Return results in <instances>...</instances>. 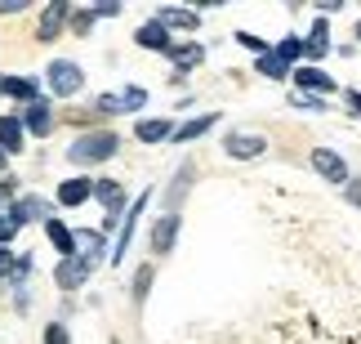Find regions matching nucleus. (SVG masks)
Masks as SVG:
<instances>
[{
  "label": "nucleus",
  "mask_w": 361,
  "mask_h": 344,
  "mask_svg": "<svg viewBox=\"0 0 361 344\" xmlns=\"http://www.w3.org/2000/svg\"><path fill=\"white\" fill-rule=\"evenodd\" d=\"M272 278L228 318L188 322L170 344H361V232L326 201L259 188Z\"/></svg>",
  "instance_id": "obj_1"
},
{
  "label": "nucleus",
  "mask_w": 361,
  "mask_h": 344,
  "mask_svg": "<svg viewBox=\"0 0 361 344\" xmlns=\"http://www.w3.org/2000/svg\"><path fill=\"white\" fill-rule=\"evenodd\" d=\"M116 153H121V134H112V130H85L67 148V157H72L76 166H99V161H112Z\"/></svg>",
  "instance_id": "obj_2"
},
{
  "label": "nucleus",
  "mask_w": 361,
  "mask_h": 344,
  "mask_svg": "<svg viewBox=\"0 0 361 344\" xmlns=\"http://www.w3.org/2000/svg\"><path fill=\"white\" fill-rule=\"evenodd\" d=\"M308 166H312L317 179H326V184H335V188H343V184L353 179L348 161H343L335 148H312V153H308Z\"/></svg>",
  "instance_id": "obj_3"
},
{
  "label": "nucleus",
  "mask_w": 361,
  "mask_h": 344,
  "mask_svg": "<svg viewBox=\"0 0 361 344\" xmlns=\"http://www.w3.org/2000/svg\"><path fill=\"white\" fill-rule=\"evenodd\" d=\"M45 81H49V94L72 99V94H80V85H85V72H80L72 59H54V63L45 67Z\"/></svg>",
  "instance_id": "obj_4"
},
{
  "label": "nucleus",
  "mask_w": 361,
  "mask_h": 344,
  "mask_svg": "<svg viewBox=\"0 0 361 344\" xmlns=\"http://www.w3.org/2000/svg\"><path fill=\"white\" fill-rule=\"evenodd\" d=\"M224 153L232 161H259V157H268V139H263V134H250V130H228Z\"/></svg>",
  "instance_id": "obj_5"
},
{
  "label": "nucleus",
  "mask_w": 361,
  "mask_h": 344,
  "mask_svg": "<svg viewBox=\"0 0 361 344\" xmlns=\"http://www.w3.org/2000/svg\"><path fill=\"white\" fill-rule=\"evenodd\" d=\"M290 81H295V94H317V99H330V94H339V85H335V76L330 72H322V67H295L290 72Z\"/></svg>",
  "instance_id": "obj_6"
},
{
  "label": "nucleus",
  "mask_w": 361,
  "mask_h": 344,
  "mask_svg": "<svg viewBox=\"0 0 361 344\" xmlns=\"http://www.w3.org/2000/svg\"><path fill=\"white\" fill-rule=\"evenodd\" d=\"M90 278H94V259H90V255L59 259V268H54V282H59L63 291H76V286H85Z\"/></svg>",
  "instance_id": "obj_7"
},
{
  "label": "nucleus",
  "mask_w": 361,
  "mask_h": 344,
  "mask_svg": "<svg viewBox=\"0 0 361 344\" xmlns=\"http://www.w3.org/2000/svg\"><path fill=\"white\" fill-rule=\"evenodd\" d=\"M178 228H183V215L178 210H165L157 224H152V255H170L174 251V242H178Z\"/></svg>",
  "instance_id": "obj_8"
},
{
  "label": "nucleus",
  "mask_w": 361,
  "mask_h": 344,
  "mask_svg": "<svg viewBox=\"0 0 361 344\" xmlns=\"http://www.w3.org/2000/svg\"><path fill=\"white\" fill-rule=\"evenodd\" d=\"M147 201H152V192H138V201L125 210V224H121V232H116V246H112V264H121L125 259V251H130V237H134V228H138V215L147 210Z\"/></svg>",
  "instance_id": "obj_9"
},
{
  "label": "nucleus",
  "mask_w": 361,
  "mask_h": 344,
  "mask_svg": "<svg viewBox=\"0 0 361 344\" xmlns=\"http://www.w3.org/2000/svg\"><path fill=\"white\" fill-rule=\"evenodd\" d=\"M165 59L174 63V76H188L192 67L205 63V45H197V40H174V49L165 54Z\"/></svg>",
  "instance_id": "obj_10"
},
{
  "label": "nucleus",
  "mask_w": 361,
  "mask_h": 344,
  "mask_svg": "<svg viewBox=\"0 0 361 344\" xmlns=\"http://www.w3.org/2000/svg\"><path fill=\"white\" fill-rule=\"evenodd\" d=\"M72 18V5H67V0H54V5L40 13V27H36V40H59V32H63V23Z\"/></svg>",
  "instance_id": "obj_11"
},
{
  "label": "nucleus",
  "mask_w": 361,
  "mask_h": 344,
  "mask_svg": "<svg viewBox=\"0 0 361 344\" xmlns=\"http://www.w3.org/2000/svg\"><path fill=\"white\" fill-rule=\"evenodd\" d=\"M134 45H138V49H157V54H170V49H174V36L165 32V27H161L157 18H147V23H143V27L134 32Z\"/></svg>",
  "instance_id": "obj_12"
},
{
  "label": "nucleus",
  "mask_w": 361,
  "mask_h": 344,
  "mask_svg": "<svg viewBox=\"0 0 361 344\" xmlns=\"http://www.w3.org/2000/svg\"><path fill=\"white\" fill-rule=\"evenodd\" d=\"M23 126L32 130L36 139H45V134L54 130V112H49V99H45V94H40L36 103H27V107H23Z\"/></svg>",
  "instance_id": "obj_13"
},
{
  "label": "nucleus",
  "mask_w": 361,
  "mask_h": 344,
  "mask_svg": "<svg viewBox=\"0 0 361 344\" xmlns=\"http://www.w3.org/2000/svg\"><path fill=\"white\" fill-rule=\"evenodd\" d=\"M94 201H103L107 219H116V215L130 210V206H125V188L116 184V179H99V184H94Z\"/></svg>",
  "instance_id": "obj_14"
},
{
  "label": "nucleus",
  "mask_w": 361,
  "mask_h": 344,
  "mask_svg": "<svg viewBox=\"0 0 361 344\" xmlns=\"http://www.w3.org/2000/svg\"><path fill=\"white\" fill-rule=\"evenodd\" d=\"M134 139L138 143H165V139H174V121L170 117H147V121L134 126Z\"/></svg>",
  "instance_id": "obj_15"
},
{
  "label": "nucleus",
  "mask_w": 361,
  "mask_h": 344,
  "mask_svg": "<svg viewBox=\"0 0 361 344\" xmlns=\"http://www.w3.org/2000/svg\"><path fill=\"white\" fill-rule=\"evenodd\" d=\"M157 23L165 27V32H197L201 13L197 9H157Z\"/></svg>",
  "instance_id": "obj_16"
},
{
  "label": "nucleus",
  "mask_w": 361,
  "mask_h": 344,
  "mask_svg": "<svg viewBox=\"0 0 361 344\" xmlns=\"http://www.w3.org/2000/svg\"><path fill=\"white\" fill-rule=\"evenodd\" d=\"M214 126H219V112L192 117V121H183V126H174V139L170 143H192V139H201V134H210Z\"/></svg>",
  "instance_id": "obj_17"
},
{
  "label": "nucleus",
  "mask_w": 361,
  "mask_h": 344,
  "mask_svg": "<svg viewBox=\"0 0 361 344\" xmlns=\"http://www.w3.org/2000/svg\"><path fill=\"white\" fill-rule=\"evenodd\" d=\"M45 232H49V242H54V251H59L63 259H72V255H80L76 251V232H67V224H63V219H45Z\"/></svg>",
  "instance_id": "obj_18"
},
{
  "label": "nucleus",
  "mask_w": 361,
  "mask_h": 344,
  "mask_svg": "<svg viewBox=\"0 0 361 344\" xmlns=\"http://www.w3.org/2000/svg\"><path fill=\"white\" fill-rule=\"evenodd\" d=\"M94 197V179H63L59 184V206H85Z\"/></svg>",
  "instance_id": "obj_19"
},
{
  "label": "nucleus",
  "mask_w": 361,
  "mask_h": 344,
  "mask_svg": "<svg viewBox=\"0 0 361 344\" xmlns=\"http://www.w3.org/2000/svg\"><path fill=\"white\" fill-rule=\"evenodd\" d=\"M23 139H27V126L18 117H0V153H23Z\"/></svg>",
  "instance_id": "obj_20"
},
{
  "label": "nucleus",
  "mask_w": 361,
  "mask_h": 344,
  "mask_svg": "<svg viewBox=\"0 0 361 344\" xmlns=\"http://www.w3.org/2000/svg\"><path fill=\"white\" fill-rule=\"evenodd\" d=\"M0 90H5L9 99H23V103H36L40 99L36 76H5V81H0Z\"/></svg>",
  "instance_id": "obj_21"
},
{
  "label": "nucleus",
  "mask_w": 361,
  "mask_h": 344,
  "mask_svg": "<svg viewBox=\"0 0 361 344\" xmlns=\"http://www.w3.org/2000/svg\"><path fill=\"white\" fill-rule=\"evenodd\" d=\"M45 210H49V206L40 201V197H23V201H13V206H9L5 215L13 219V228H23L27 219H45Z\"/></svg>",
  "instance_id": "obj_22"
},
{
  "label": "nucleus",
  "mask_w": 361,
  "mask_h": 344,
  "mask_svg": "<svg viewBox=\"0 0 361 344\" xmlns=\"http://www.w3.org/2000/svg\"><path fill=\"white\" fill-rule=\"evenodd\" d=\"M272 49H276V59L286 67H303V36H281Z\"/></svg>",
  "instance_id": "obj_23"
},
{
  "label": "nucleus",
  "mask_w": 361,
  "mask_h": 344,
  "mask_svg": "<svg viewBox=\"0 0 361 344\" xmlns=\"http://www.w3.org/2000/svg\"><path fill=\"white\" fill-rule=\"evenodd\" d=\"M255 72H259V76H268V81H286L290 72H295V67H286L281 59H276V49H272V54H263V59H255Z\"/></svg>",
  "instance_id": "obj_24"
},
{
  "label": "nucleus",
  "mask_w": 361,
  "mask_h": 344,
  "mask_svg": "<svg viewBox=\"0 0 361 344\" xmlns=\"http://www.w3.org/2000/svg\"><path fill=\"white\" fill-rule=\"evenodd\" d=\"M237 45H245L255 59H263V54H272V40H263V36H255V32H237Z\"/></svg>",
  "instance_id": "obj_25"
},
{
  "label": "nucleus",
  "mask_w": 361,
  "mask_h": 344,
  "mask_svg": "<svg viewBox=\"0 0 361 344\" xmlns=\"http://www.w3.org/2000/svg\"><path fill=\"white\" fill-rule=\"evenodd\" d=\"M94 23H99V13H94V9H76V13H72V32H76V36H90Z\"/></svg>",
  "instance_id": "obj_26"
},
{
  "label": "nucleus",
  "mask_w": 361,
  "mask_h": 344,
  "mask_svg": "<svg viewBox=\"0 0 361 344\" xmlns=\"http://www.w3.org/2000/svg\"><path fill=\"white\" fill-rule=\"evenodd\" d=\"M143 103H147V90H138V85H130L121 94V112H138Z\"/></svg>",
  "instance_id": "obj_27"
},
{
  "label": "nucleus",
  "mask_w": 361,
  "mask_h": 344,
  "mask_svg": "<svg viewBox=\"0 0 361 344\" xmlns=\"http://www.w3.org/2000/svg\"><path fill=\"white\" fill-rule=\"evenodd\" d=\"M76 246H85V255L94 259V251H103V232H99V228H85V232H76Z\"/></svg>",
  "instance_id": "obj_28"
},
{
  "label": "nucleus",
  "mask_w": 361,
  "mask_h": 344,
  "mask_svg": "<svg viewBox=\"0 0 361 344\" xmlns=\"http://www.w3.org/2000/svg\"><path fill=\"white\" fill-rule=\"evenodd\" d=\"M152 273H157V268H152V264H143V268H138V273H134V299H138V304H143V299H147V286H152Z\"/></svg>",
  "instance_id": "obj_29"
},
{
  "label": "nucleus",
  "mask_w": 361,
  "mask_h": 344,
  "mask_svg": "<svg viewBox=\"0 0 361 344\" xmlns=\"http://www.w3.org/2000/svg\"><path fill=\"white\" fill-rule=\"evenodd\" d=\"M290 103L303 107V112H326V107H330V99H317V94H295Z\"/></svg>",
  "instance_id": "obj_30"
},
{
  "label": "nucleus",
  "mask_w": 361,
  "mask_h": 344,
  "mask_svg": "<svg viewBox=\"0 0 361 344\" xmlns=\"http://www.w3.org/2000/svg\"><path fill=\"white\" fill-rule=\"evenodd\" d=\"M343 201H348L353 210H361V174H353L348 184H343Z\"/></svg>",
  "instance_id": "obj_31"
},
{
  "label": "nucleus",
  "mask_w": 361,
  "mask_h": 344,
  "mask_svg": "<svg viewBox=\"0 0 361 344\" xmlns=\"http://www.w3.org/2000/svg\"><path fill=\"white\" fill-rule=\"evenodd\" d=\"M45 344H72V336H67L63 322H49V326H45Z\"/></svg>",
  "instance_id": "obj_32"
},
{
  "label": "nucleus",
  "mask_w": 361,
  "mask_h": 344,
  "mask_svg": "<svg viewBox=\"0 0 361 344\" xmlns=\"http://www.w3.org/2000/svg\"><path fill=\"white\" fill-rule=\"evenodd\" d=\"M94 112H103V117H116V112H121V94H103V99L94 103Z\"/></svg>",
  "instance_id": "obj_33"
},
{
  "label": "nucleus",
  "mask_w": 361,
  "mask_h": 344,
  "mask_svg": "<svg viewBox=\"0 0 361 344\" xmlns=\"http://www.w3.org/2000/svg\"><path fill=\"white\" fill-rule=\"evenodd\" d=\"M308 40H322V45H330V23L322 18V13L312 18V32H308Z\"/></svg>",
  "instance_id": "obj_34"
},
{
  "label": "nucleus",
  "mask_w": 361,
  "mask_h": 344,
  "mask_svg": "<svg viewBox=\"0 0 361 344\" xmlns=\"http://www.w3.org/2000/svg\"><path fill=\"white\" fill-rule=\"evenodd\" d=\"M339 94H343V103H348V112L361 117V90H339Z\"/></svg>",
  "instance_id": "obj_35"
},
{
  "label": "nucleus",
  "mask_w": 361,
  "mask_h": 344,
  "mask_svg": "<svg viewBox=\"0 0 361 344\" xmlns=\"http://www.w3.org/2000/svg\"><path fill=\"white\" fill-rule=\"evenodd\" d=\"M0 278H13V251L0 246Z\"/></svg>",
  "instance_id": "obj_36"
},
{
  "label": "nucleus",
  "mask_w": 361,
  "mask_h": 344,
  "mask_svg": "<svg viewBox=\"0 0 361 344\" xmlns=\"http://www.w3.org/2000/svg\"><path fill=\"white\" fill-rule=\"evenodd\" d=\"M13 232H18V228H13V219H9V215H0V246H9V242H13Z\"/></svg>",
  "instance_id": "obj_37"
},
{
  "label": "nucleus",
  "mask_w": 361,
  "mask_h": 344,
  "mask_svg": "<svg viewBox=\"0 0 361 344\" xmlns=\"http://www.w3.org/2000/svg\"><path fill=\"white\" fill-rule=\"evenodd\" d=\"M94 13H99V18H116V13H121V5H116V0H103V5L94 9Z\"/></svg>",
  "instance_id": "obj_38"
},
{
  "label": "nucleus",
  "mask_w": 361,
  "mask_h": 344,
  "mask_svg": "<svg viewBox=\"0 0 361 344\" xmlns=\"http://www.w3.org/2000/svg\"><path fill=\"white\" fill-rule=\"evenodd\" d=\"M13 192H18V188H13V179H0V201L13 206Z\"/></svg>",
  "instance_id": "obj_39"
},
{
  "label": "nucleus",
  "mask_w": 361,
  "mask_h": 344,
  "mask_svg": "<svg viewBox=\"0 0 361 344\" xmlns=\"http://www.w3.org/2000/svg\"><path fill=\"white\" fill-rule=\"evenodd\" d=\"M317 9H322V18H326V13H339V9H343V0H322Z\"/></svg>",
  "instance_id": "obj_40"
},
{
  "label": "nucleus",
  "mask_w": 361,
  "mask_h": 344,
  "mask_svg": "<svg viewBox=\"0 0 361 344\" xmlns=\"http://www.w3.org/2000/svg\"><path fill=\"white\" fill-rule=\"evenodd\" d=\"M27 5V0H0V13H18Z\"/></svg>",
  "instance_id": "obj_41"
},
{
  "label": "nucleus",
  "mask_w": 361,
  "mask_h": 344,
  "mask_svg": "<svg viewBox=\"0 0 361 344\" xmlns=\"http://www.w3.org/2000/svg\"><path fill=\"white\" fill-rule=\"evenodd\" d=\"M353 36H357V45H361V18H357V27H353Z\"/></svg>",
  "instance_id": "obj_42"
},
{
  "label": "nucleus",
  "mask_w": 361,
  "mask_h": 344,
  "mask_svg": "<svg viewBox=\"0 0 361 344\" xmlns=\"http://www.w3.org/2000/svg\"><path fill=\"white\" fill-rule=\"evenodd\" d=\"M0 170H5V153H0Z\"/></svg>",
  "instance_id": "obj_43"
}]
</instances>
